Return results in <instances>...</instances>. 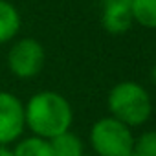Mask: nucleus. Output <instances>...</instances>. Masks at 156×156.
I'll return each instance as SVG.
<instances>
[{
	"instance_id": "nucleus-1",
	"label": "nucleus",
	"mask_w": 156,
	"mask_h": 156,
	"mask_svg": "<svg viewBox=\"0 0 156 156\" xmlns=\"http://www.w3.org/2000/svg\"><path fill=\"white\" fill-rule=\"evenodd\" d=\"M26 127L33 132V136L51 140L66 130H70L73 121L72 105L64 96L51 90L37 92L24 105Z\"/></svg>"
},
{
	"instance_id": "nucleus-2",
	"label": "nucleus",
	"mask_w": 156,
	"mask_h": 156,
	"mask_svg": "<svg viewBox=\"0 0 156 156\" xmlns=\"http://www.w3.org/2000/svg\"><path fill=\"white\" fill-rule=\"evenodd\" d=\"M107 103L110 116L130 129L143 125L152 114L149 92L134 81H121L116 87H112Z\"/></svg>"
},
{
	"instance_id": "nucleus-3",
	"label": "nucleus",
	"mask_w": 156,
	"mask_h": 156,
	"mask_svg": "<svg viewBox=\"0 0 156 156\" xmlns=\"http://www.w3.org/2000/svg\"><path fill=\"white\" fill-rule=\"evenodd\" d=\"M130 127L112 116L98 119L90 129V143L96 156H127L134 151Z\"/></svg>"
},
{
	"instance_id": "nucleus-4",
	"label": "nucleus",
	"mask_w": 156,
	"mask_h": 156,
	"mask_svg": "<svg viewBox=\"0 0 156 156\" xmlns=\"http://www.w3.org/2000/svg\"><path fill=\"white\" fill-rule=\"evenodd\" d=\"M44 48L39 41L26 37L19 39L8 51V66L13 75L20 79H31L44 66Z\"/></svg>"
},
{
	"instance_id": "nucleus-5",
	"label": "nucleus",
	"mask_w": 156,
	"mask_h": 156,
	"mask_svg": "<svg viewBox=\"0 0 156 156\" xmlns=\"http://www.w3.org/2000/svg\"><path fill=\"white\" fill-rule=\"evenodd\" d=\"M26 127L24 105L11 92H0V145L17 141Z\"/></svg>"
},
{
	"instance_id": "nucleus-6",
	"label": "nucleus",
	"mask_w": 156,
	"mask_h": 156,
	"mask_svg": "<svg viewBox=\"0 0 156 156\" xmlns=\"http://www.w3.org/2000/svg\"><path fill=\"white\" fill-rule=\"evenodd\" d=\"M130 2L132 0H103L101 26L108 33L119 35L130 28V24H132Z\"/></svg>"
},
{
	"instance_id": "nucleus-7",
	"label": "nucleus",
	"mask_w": 156,
	"mask_h": 156,
	"mask_svg": "<svg viewBox=\"0 0 156 156\" xmlns=\"http://www.w3.org/2000/svg\"><path fill=\"white\" fill-rule=\"evenodd\" d=\"M20 24L22 20L19 9L8 0H0V44L15 39L20 31Z\"/></svg>"
},
{
	"instance_id": "nucleus-8",
	"label": "nucleus",
	"mask_w": 156,
	"mask_h": 156,
	"mask_svg": "<svg viewBox=\"0 0 156 156\" xmlns=\"http://www.w3.org/2000/svg\"><path fill=\"white\" fill-rule=\"evenodd\" d=\"M50 147H51L53 156H85V147H83L81 138L70 130L51 138Z\"/></svg>"
},
{
	"instance_id": "nucleus-9",
	"label": "nucleus",
	"mask_w": 156,
	"mask_h": 156,
	"mask_svg": "<svg viewBox=\"0 0 156 156\" xmlns=\"http://www.w3.org/2000/svg\"><path fill=\"white\" fill-rule=\"evenodd\" d=\"M132 22L147 30H156V0H132L130 2Z\"/></svg>"
},
{
	"instance_id": "nucleus-10",
	"label": "nucleus",
	"mask_w": 156,
	"mask_h": 156,
	"mask_svg": "<svg viewBox=\"0 0 156 156\" xmlns=\"http://www.w3.org/2000/svg\"><path fill=\"white\" fill-rule=\"evenodd\" d=\"M11 152L13 156H53L50 140H44L39 136H30L20 140Z\"/></svg>"
},
{
	"instance_id": "nucleus-11",
	"label": "nucleus",
	"mask_w": 156,
	"mask_h": 156,
	"mask_svg": "<svg viewBox=\"0 0 156 156\" xmlns=\"http://www.w3.org/2000/svg\"><path fill=\"white\" fill-rule=\"evenodd\" d=\"M134 152L138 156H156V130H147L134 140Z\"/></svg>"
},
{
	"instance_id": "nucleus-12",
	"label": "nucleus",
	"mask_w": 156,
	"mask_h": 156,
	"mask_svg": "<svg viewBox=\"0 0 156 156\" xmlns=\"http://www.w3.org/2000/svg\"><path fill=\"white\" fill-rule=\"evenodd\" d=\"M0 156H13V152H11L8 147H2V145H0Z\"/></svg>"
},
{
	"instance_id": "nucleus-13",
	"label": "nucleus",
	"mask_w": 156,
	"mask_h": 156,
	"mask_svg": "<svg viewBox=\"0 0 156 156\" xmlns=\"http://www.w3.org/2000/svg\"><path fill=\"white\" fill-rule=\"evenodd\" d=\"M151 79H152V83L156 85V64L152 66V70H151Z\"/></svg>"
},
{
	"instance_id": "nucleus-14",
	"label": "nucleus",
	"mask_w": 156,
	"mask_h": 156,
	"mask_svg": "<svg viewBox=\"0 0 156 156\" xmlns=\"http://www.w3.org/2000/svg\"><path fill=\"white\" fill-rule=\"evenodd\" d=\"M127 156H138V154H136V152L132 151V152H130V154H127Z\"/></svg>"
}]
</instances>
